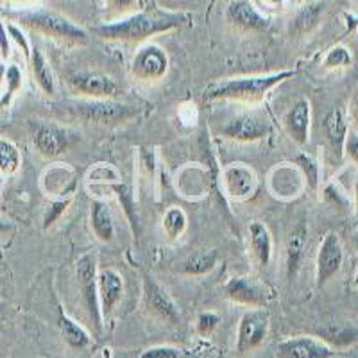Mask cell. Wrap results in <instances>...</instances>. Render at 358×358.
<instances>
[{
    "mask_svg": "<svg viewBox=\"0 0 358 358\" xmlns=\"http://www.w3.org/2000/svg\"><path fill=\"white\" fill-rule=\"evenodd\" d=\"M351 241H353V248L358 255V229H355L353 235H351Z\"/></svg>",
    "mask_w": 358,
    "mask_h": 358,
    "instance_id": "b9f144b4",
    "label": "cell"
},
{
    "mask_svg": "<svg viewBox=\"0 0 358 358\" xmlns=\"http://www.w3.org/2000/svg\"><path fill=\"white\" fill-rule=\"evenodd\" d=\"M350 115H351V120H353L355 126H357V129H358V92H357V95L353 97V101H351Z\"/></svg>",
    "mask_w": 358,
    "mask_h": 358,
    "instance_id": "74e56055",
    "label": "cell"
},
{
    "mask_svg": "<svg viewBox=\"0 0 358 358\" xmlns=\"http://www.w3.org/2000/svg\"><path fill=\"white\" fill-rule=\"evenodd\" d=\"M322 133H324L326 143L330 145L334 155L341 158L344 155V143L348 138V120L342 108H334L322 120Z\"/></svg>",
    "mask_w": 358,
    "mask_h": 358,
    "instance_id": "44dd1931",
    "label": "cell"
},
{
    "mask_svg": "<svg viewBox=\"0 0 358 358\" xmlns=\"http://www.w3.org/2000/svg\"><path fill=\"white\" fill-rule=\"evenodd\" d=\"M344 264V248L335 231H328L322 236L315 258V281L317 287H324L335 278Z\"/></svg>",
    "mask_w": 358,
    "mask_h": 358,
    "instance_id": "8fae6325",
    "label": "cell"
},
{
    "mask_svg": "<svg viewBox=\"0 0 358 358\" xmlns=\"http://www.w3.org/2000/svg\"><path fill=\"white\" fill-rule=\"evenodd\" d=\"M57 326H59V330H62L63 338L66 341L70 348L73 350H83L92 342V337L86 331V328H83L79 322L73 321L72 317H69L63 310H59V317H57Z\"/></svg>",
    "mask_w": 358,
    "mask_h": 358,
    "instance_id": "484cf974",
    "label": "cell"
},
{
    "mask_svg": "<svg viewBox=\"0 0 358 358\" xmlns=\"http://www.w3.org/2000/svg\"><path fill=\"white\" fill-rule=\"evenodd\" d=\"M22 24L31 27L36 33L50 36L54 40L66 41L73 45L88 43L90 36L85 29L73 24L69 18L62 17L59 13L47 11V9H34V11H22L18 13Z\"/></svg>",
    "mask_w": 358,
    "mask_h": 358,
    "instance_id": "277c9868",
    "label": "cell"
},
{
    "mask_svg": "<svg viewBox=\"0 0 358 358\" xmlns=\"http://www.w3.org/2000/svg\"><path fill=\"white\" fill-rule=\"evenodd\" d=\"M6 73H8V66L4 65V62H0V88L6 83Z\"/></svg>",
    "mask_w": 358,
    "mask_h": 358,
    "instance_id": "ab89813d",
    "label": "cell"
},
{
    "mask_svg": "<svg viewBox=\"0 0 358 358\" xmlns=\"http://www.w3.org/2000/svg\"><path fill=\"white\" fill-rule=\"evenodd\" d=\"M90 224H92V231L97 236V241L106 242V244L113 242L115 219L106 201H92V204H90Z\"/></svg>",
    "mask_w": 358,
    "mask_h": 358,
    "instance_id": "603a6c76",
    "label": "cell"
},
{
    "mask_svg": "<svg viewBox=\"0 0 358 358\" xmlns=\"http://www.w3.org/2000/svg\"><path fill=\"white\" fill-rule=\"evenodd\" d=\"M69 86L73 94L86 99H113L120 92V86L113 78L88 70L72 73L69 78Z\"/></svg>",
    "mask_w": 358,
    "mask_h": 358,
    "instance_id": "7c38bea8",
    "label": "cell"
},
{
    "mask_svg": "<svg viewBox=\"0 0 358 358\" xmlns=\"http://www.w3.org/2000/svg\"><path fill=\"white\" fill-rule=\"evenodd\" d=\"M188 226L187 213L179 206H171L162 217V229L169 241H178L185 235Z\"/></svg>",
    "mask_w": 358,
    "mask_h": 358,
    "instance_id": "4316f807",
    "label": "cell"
},
{
    "mask_svg": "<svg viewBox=\"0 0 358 358\" xmlns=\"http://www.w3.org/2000/svg\"><path fill=\"white\" fill-rule=\"evenodd\" d=\"M102 315H111L124 297V278L115 268H101L97 278Z\"/></svg>",
    "mask_w": 358,
    "mask_h": 358,
    "instance_id": "ac0fdd59",
    "label": "cell"
},
{
    "mask_svg": "<svg viewBox=\"0 0 358 358\" xmlns=\"http://www.w3.org/2000/svg\"><path fill=\"white\" fill-rule=\"evenodd\" d=\"M265 4H268L271 8H278V6L283 4V0H265Z\"/></svg>",
    "mask_w": 358,
    "mask_h": 358,
    "instance_id": "7bdbcfd3",
    "label": "cell"
},
{
    "mask_svg": "<svg viewBox=\"0 0 358 358\" xmlns=\"http://www.w3.org/2000/svg\"><path fill=\"white\" fill-rule=\"evenodd\" d=\"M22 165V155L18 147L9 140L0 138V174L13 176Z\"/></svg>",
    "mask_w": 358,
    "mask_h": 358,
    "instance_id": "f1b7e54d",
    "label": "cell"
},
{
    "mask_svg": "<svg viewBox=\"0 0 358 358\" xmlns=\"http://www.w3.org/2000/svg\"><path fill=\"white\" fill-rule=\"evenodd\" d=\"M249 249H251L252 260L257 262L258 267L267 268L273 260V235L268 228L260 220H252L248 229Z\"/></svg>",
    "mask_w": 358,
    "mask_h": 358,
    "instance_id": "d6986e66",
    "label": "cell"
},
{
    "mask_svg": "<svg viewBox=\"0 0 358 358\" xmlns=\"http://www.w3.org/2000/svg\"><path fill=\"white\" fill-rule=\"evenodd\" d=\"M24 85V76H22V70L17 65H9L8 73H6V90L2 97H0V108H8L11 104V101L15 99V95L22 90Z\"/></svg>",
    "mask_w": 358,
    "mask_h": 358,
    "instance_id": "4dcf8cb0",
    "label": "cell"
},
{
    "mask_svg": "<svg viewBox=\"0 0 358 358\" xmlns=\"http://www.w3.org/2000/svg\"><path fill=\"white\" fill-rule=\"evenodd\" d=\"M324 66L330 70H341L348 69L353 63V54L350 52V49L342 47V45H337V47H331L328 50V54L324 56Z\"/></svg>",
    "mask_w": 358,
    "mask_h": 358,
    "instance_id": "1f68e13d",
    "label": "cell"
},
{
    "mask_svg": "<svg viewBox=\"0 0 358 358\" xmlns=\"http://www.w3.org/2000/svg\"><path fill=\"white\" fill-rule=\"evenodd\" d=\"M219 322H220V317L215 312H201L196 322L197 334L203 335V337H210V335L217 330Z\"/></svg>",
    "mask_w": 358,
    "mask_h": 358,
    "instance_id": "d6a6232c",
    "label": "cell"
},
{
    "mask_svg": "<svg viewBox=\"0 0 358 358\" xmlns=\"http://www.w3.org/2000/svg\"><path fill=\"white\" fill-rule=\"evenodd\" d=\"M294 162H296V167L301 178L305 179L306 187L313 192L317 190L319 185H321V167H319L317 159L312 158L306 152H301V155L296 156Z\"/></svg>",
    "mask_w": 358,
    "mask_h": 358,
    "instance_id": "83f0119b",
    "label": "cell"
},
{
    "mask_svg": "<svg viewBox=\"0 0 358 358\" xmlns=\"http://www.w3.org/2000/svg\"><path fill=\"white\" fill-rule=\"evenodd\" d=\"M310 120H312V106L308 99H299L283 115V129L289 138L297 145H306L310 140Z\"/></svg>",
    "mask_w": 358,
    "mask_h": 358,
    "instance_id": "2e32d148",
    "label": "cell"
},
{
    "mask_svg": "<svg viewBox=\"0 0 358 358\" xmlns=\"http://www.w3.org/2000/svg\"><path fill=\"white\" fill-rule=\"evenodd\" d=\"M136 0H110V4L117 9H126L129 6H133Z\"/></svg>",
    "mask_w": 358,
    "mask_h": 358,
    "instance_id": "f35d334b",
    "label": "cell"
},
{
    "mask_svg": "<svg viewBox=\"0 0 358 358\" xmlns=\"http://www.w3.org/2000/svg\"><path fill=\"white\" fill-rule=\"evenodd\" d=\"M326 13V2L322 0H312L306 6H303L299 11L292 17L289 24V33L296 38L306 36V34L313 33L321 24L322 17Z\"/></svg>",
    "mask_w": 358,
    "mask_h": 358,
    "instance_id": "ffe728a7",
    "label": "cell"
},
{
    "mask_svg": "<svg viewBox=\"0 0 358 358\" xmlns=\"http://www.w3.org/2000/svg\"><path fill=\"white\" fill-rule=\"evenodd\" d=\"M142 285H143V303L145 308L158 317L159 321L167 322V324L176 326L181 319L179 308L171 297V294L159 285L155 276L149 273L142 274Z\"/></svg>",
    "mask_w": 358,
    "mask_h": 358,
    "instance_id": "9c48e42d",
    "label": "cell"
},
{
    "mask_svg": "<svg viewBox=\"0 0 358 358\" xmlns=\"http://www.w3.org/2000/svg\"><path fill=\"white\" fill-rule=\"evenodd\" d=\"M222 187L231 199L248 201L257 194L258 176L245 163H231L222 171Z\"/></svg>",
    "mask_w": 358,
    "mask_h": 358,
    "instance_id": "4fadbf2b",
    "label": "cell"
},
{
    "mask_svg": "<svg viewBox=\"0 0 358 358\" xmlns=\"http://www.w3.org/2000/svg\"><path fill=\"white\" fill-rule=\"evenodd\" d=\"M33 142L36 151L43 158H57L66 151L69 147V134L56 124L50 122H33Z\"/></svg>",
    "mask_w": 358,
    "mask_h": 358,
    "instance_id": "9a60e30c",
    "label": "cell"
},
{
    "mask_svg": "<svg viewBox=\"0 0 358 358\" xmlns=\"http://www.w3.org/2000/svg\"><path fill=\"white\" fill-rule=\"evenodd\" d=\"M169 56L158 45H143L136 50L131 62V73L138 83L152 85L162 81L169 72Z\"/></svg>",
    "mask_w": 358,
    "mask_h": 358,
    "instance_id": "8992f818",
    "label": "cell"
},
{
    "mask_svg": "<svg viewBox=\"0 0 358 358\" xmlns=\"http://www.w3.org/2000/svg\"><path fill=\"white\" fill-rule=\"evenodd\" d=\"M140 358H185V353L174 346H155L143 351Z\"/></svg>",
    "mask_w": 358,
    "mask_h": 358,
    "instance_id": "836d02e7",
    "label": "cell"
},
{
    "mask_svg": "<svg viewBox=\"0 0 358 358\" xmlns=\"http://www.w3.org/2000/svg\"><path fill=\"white\" fill-rule=\"evenodd\" d=\"M355 215H357L358 220V179L357 183H355Z\"/></svg>",
    "mask_w": 358,
    "mask_h": 358,
    "instance_id": "60d3db41",
    "label": "cell"
},
{
    "mask_svg": "<svg viewBox=\"0 0 358 358\" xmlns=\"http://www.w3.org/2000/svg\"><path fill=\"white\" fill-rule=\"evenodd\" d=\"M355 285L358 287V271H357V274H355Z\"/></svg>",
    "mask_w": 358,
    "mask_h": 358,
    "instance_id": "f6af8a7d",
    "label": "cell"
},
{
    "mask_svg": "<svg viewBox=\"0 0 358 358\" xmlns=\"http://www.w3.org/2000/svg\"><path fill=\"white\" fill-rule=\"evenodd\" d=\"M271 315L267 308H249L244 312L236 331V351L241 355L257 350L268 335Z\"/></svg>",
    "mask_w": 358,
    "mask_h": 358,
    "instance_id": "52a82bcc",
    "label": "cell"
},
{
    "mask_svg": "<svg viewBox=\"0 0 358 358\" xmlns=\"http://www.w3.org/2000/svg\"><path fill=\"white\" fill-rule=\"evenodd\" d=\"M29 57H31V69H33L34 81L38 83L41 92H43L47 97L56 94V79H54L52 69H50L47 57H45V54L41 52V49L38 45H34L33 49H31Z\"/></svg>",
    "mask_w": 358,
    "mask_h": 358,
    "instance_id": "cb8c5ba5",
    "label": "cell"
},
{
    "mask_svg": "<svg viewBox=\"0 0 358 358\" xmlns=\"http://www.w3.org/2000/svg\"><path fill=\"white\" fill-rule=\"evenodd\" d=\"M217 262H219V252L215 249L192 252L190 257H187L179 264V273L185 276H204V274L212 273Z\"/></svg>",
    "mask_w": 358,
    "mask_h": 358,
    "instance_id": "d4e9b609",
    "label": "cell"
},
{
    "mask_svg": "<svg viewBox=\"0 0 358 358\" xmlns=\"http://www.w3.org/2000/svg\"><path fill=\"white\" fill-rule=\"evenodd\" d=\"M319 337L326 344H334V346H348L351 342L357 341V331L346 328V326H328L319 330Z\"/></svg>",
    "mask_w": 358,
    "mask_h": 358,
    "instance_id": "f546056e",
    "label": "cell"
},
{
    "mask_svg": "<svg viewBox=\"0 0 358 358\" xmlns=\"http://www.w3.org/2000/svg\"><path fill=\"white\" fill-rule=\"evenodd\" d=\"M226 20L245 31H267L271 27V20L251 0H231L226 8Z\"/></svg>",
    "mask_w": 358,
    "mask_h": 358,
    "instance_id": "e0dca14e",
    "label": "cell"
},
{
    "mask_svg": "<svg viewBox=\"0 0 358 358\" xmlns=\"http://www.w3.org/2000/svg\"><path fill=\"white\" fill-rule=\"evenodd\" d=\"M306 241H308V228L305 224H299L292 229V233L287 238L285 245V268H287V280H294L299 273L305 257Z\"/></svg>",
    "mask_w": 358,
    "mask_h": 358,
    "instance_id": "7402d4cb",
    "label": "cell"
},
{
    "mask_svg": "<svg viewBox=\"0 0 358 358\" xmlns=\"http://www.w3.org/2000/svg\"><path fill=\"white\" fill-rule=\"evenodd\" d=\"M224 296L236 305L249 308H267L271 290L251 276H235L224 285Z\"/></svg>",
    "mask_w": 358,
    "mask_h": 358,
    "instance_id": "30bf717a",
    "label": "cell"
},
{
    "mask_svg": "<svg viewBox=\"0 0 358 358\" xmlns=\"http://www.w3.org/2000/svg\"><path fill=\"white\" fill-rule=\"evenodd\" d=\"M8 31H9V34H11V36L17 40V43L22 47V50H24L25 54H31V47H29V43H27V40L24 38V34L20 33V29H17L15 25H8Z\"/></svg>",
    "mask_w": 358,
    "mask_h": 358,
    "instance_id": "8d00e7d4",
    "label": "cell"
},
{
    "mask_svg": "<svg viewBox=\"0 0 358 358\" xmlns=\"http://www.w3.org/2000/svg\"><path fill=\"white\" fill-rule=\"evenodd\" d=\"M69 203H70V201H62V203H54L52 204L50 212L47 213V217H45V228H49L50 224H54V220H56L57 217L65 212L66 206H69Z\"/></svg>",
    "mask_w": 358,
    "mask_h": 358,
    "instance_id": "d590c367",
    "label": "cell"
},
{
    "mask_svg": "<svg viewBox=\"0 0 358 358\" xmlns=\"http://www.w3.org/2000/svg\"><path fill=\"white\" fill-rule=\"evenodd\" d=\"M330 344L315 337H290L276 346V358H335Z\"/></svg>",
    "mask_w": 358,
    "mask_h": 358,
    "instance_id": "5bb4252c",
    "label": "cell"
},
{
    "mask_svg": "<svg viewBox=\"0 0 358 358\" xmlns=\"http://www.w3.org/2000/svg\"><path fill=\"white\" fill-rule=\"evenodd\" d=\"M69 117L97 126H118L136 117V110L115 99H72L62 104Z\"/></svg>",
    "mask_w": 358,
    "mask_h": 358,
    "instance_id": "3957f363",
    "label": "cell"
},
{
    "mask_svg": "<svg viewBox=\"0 0 358 358\" xmlns=\"http://www.w3.org/2000/svg\"><path fill=\"white\" fill-rule=\"evenodd\" d=\"M0 131H2V126H0Z\"/></svg>",
    "mask_w": 358,
    "mask_h": 358,
    "instance_id": "bcb514c9",
    "label": "cell"
},
{
    "mask_svg": "<svg viewBox=\"0 0 358 358\" xmlns=\"http://www.w3.org/2000/svg\"><path fill=\"white\" fill-rule=\"evenodd\" d=\"M271 133V122L262 113H244L233 117L220 127L224 138L238 143H255L264 140Z\"/></svg>",
    "mask_w": 358,
    "mask_h": 358,
    "instance_id": "ba28073f",
    "label": "cell"
},
{
    "mask_svg": "<svg viewBox=\"0 0 358 358\" xmlns=\"http://www.w3.org/2000/svg\"><path fill=\"white\" fill-rule=\"evenodd\" d=\"M20 2H24V0H20Z\"/></svg>",
    "mask_w": 358,
    "mask_h": 358,
    "instance_id": "7dc6e473",
    "label": "cell"
},
{
    "mask_svg": "<svg viewBox=\"0 0 358 358\" xmlns=\"http://www.w3.org/2000/svg\"><path fill=\"white\" fill-rule=\"evenodd\" d=\"M344 152H346L348 158L358 167V131L348 133L346 143H344Z\"/></svg>",
    "mask_w": 358,
    "mask_h": 358,
    "instance_id": "e575fe53",
    "label": "cell"
},
{
    "mask_svg": "<svg viewBox=\"0 0 358 358\" xmlns=\"http://www.w3.org/2000/svg\"><path fill=\"white\" fill-rule=\"evenodd\" d=\"M294 70H281L262 76H245V78H229L212 83L204 90V101H233V102H260L267 97L271 90L294 78Z\"/></svg>",
    "mask_w": 358,
    "mask_h": 358,
    "instance_id": "7a4b0ae2",
    "label": "cell"
},
{
    "mask_svg": "<svg viewBox=\"0 0 358 358\" xmlns=\"http://www.w3.org/2000/svg\"><path fill=\"white\" fill-rule=\"evenodd\" d=\"M188 24V17L183 13H169L152 9L110 22V24L97 25L94 33L102 40L111 41H142L155 34L169 33L172 29Z\"/></svg>",
    "mask_w": 358,
    "mask_h": 358,
    "instance_id": "6da1fadb",
    "label": "cell"
},
{
    "mask_svg": "<svg viewBox=\"0 0 358 358\" xmlns=\"http://www.w3.org/2000/svg\"><path fill=\"white\" fill-rule=\"evenodd\" d=\"M8 229H9V226L6 222H0V236L4 235V233H8Z\"/></svg>",
    "mask_w": 358,
    "mask_h": 358,
    "instance_id": "ee69618b",
    "label": "cell"
},
{
    "mask_svg": "<svg viewBox=\"0 0 358 358\" xmlns=\"http://www.w3.org/2000/svg\"><path fill=\"white\" fill-rule=\"evenodd\" d=\"M76 278H78L79 292L83 297V305L88 312L90 321L94 322L95 328H102V310L99 301V285H97V257L92 252H86L76 264Z\"/></svg>",
    "mask_w": 358,
    "mask_h": 358,
    "instance_id": "5b68a950",
    "label": "cell"
}]
</instances>
